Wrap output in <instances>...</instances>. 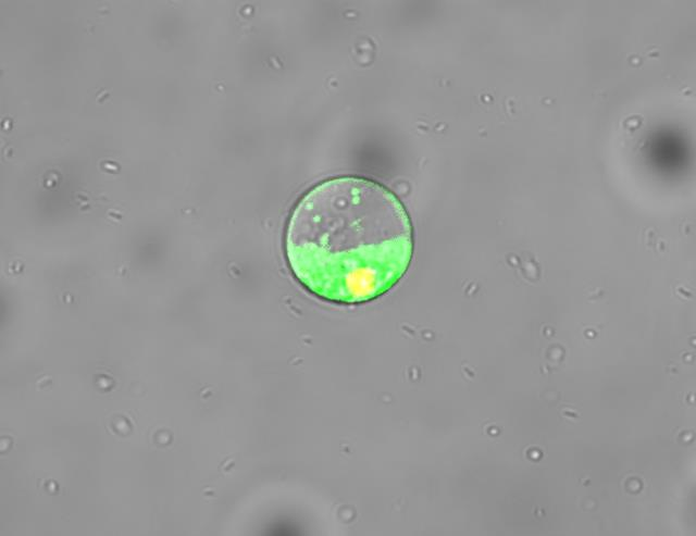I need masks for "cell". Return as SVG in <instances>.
Masks as SVG:
<instances>
[{
    "instance_id": "6da1fadb",
    "label": "cell",
    "mask_w": 696,
    "mask_h": 536,
    "mask_svg": "<svg viewBox=\"0 0 696 536\" xmlns=\"http://www.w3.org/2000/svg\"><path fill=\"white\" fill-rule=\"evenodd\" d=\"M413 253V230L400 200L359 176L324 180L295 205L285 255L296 279L336 303H362L395 286Z\"/></svg>"
}]
</instances>
